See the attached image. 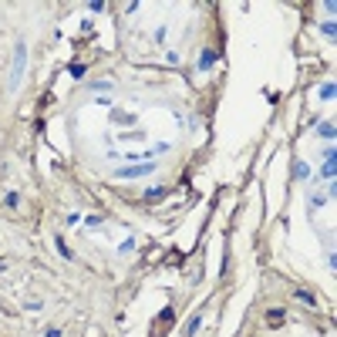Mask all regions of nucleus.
<instances>
[{
  "mask_svg": "<svg viewBox=\"0 0 337 337\" xmlns=\"http://www.w3.org/2000/svg\"><path fill=\"white\" fill-rule=\"evenodd\" d=\"M155 166L152 162H135V166H125V168H115V179H135V175H152Z\"/></svg>",
  "mask_w": 337,
  "mask_h": 337,
  "instance_id": "nucleus-2",
  "label": "nucleus"
},
{
  "mask_svg": "<svg viewBox=\"0 0 337 337\" xmlns=\"http://www.w3.org/2000/svg\"><path fill=\"white\" fill-rule=\"evenodd\" d=\"M145 199H166V186H155L145 192Z\"/></svg>",
  "mask_w": 337,
  "mask_h": 337,
  "instance_id": "nucleus-13",
  "label": "nucleus"
},
{
  "mask_svg": "<svg viewBox=\"0 0 337 337\" xmlns=\"http://www.w3.org/2000/svg\"><path fill=\"white\" fill-rule=\"evenodd\" d=\"M24 68H27V41H17V44H14V61H10V91L20 88Z\"/></svg>",
  "mask_w": 337,
  "mask_h": 337,
  "instance_id": "nucleus-1",
  "label": "nucleus"
},
{
  "mask_svg": "<svg viewBox=\"0 0 337 337\" xmlns=\"http://www.w3.org/2000/svg\"><path fill=\"white\" fill-rule=\"evenodd\" d=\"M320 34L334 41V38H337V24H334V20H324V24H320Z\"/></svg>",
  "mask_w": 337,
  "mask_h": 337,
  "instance_id": "nucleus-8",
  "label": "nucleus"
},
{
  "mask_svg": "<svg viewBox=\"0 0 337 337\" xmlns=\"http://www.w3.org/2000/svg\"><path fill=\"white\" fill-rule=\"evenodd\" d=\"M294 175H297V179H310V168H307V162H297V166H294Z\"/></svg>",
  "mask_w": 337,
  "mask_h": 337,
  "instance_id": "nucleus-11",
  "label": "nucleus"
},
{
  "mask_svg": "<svg viewBox=\"0 0 337 337\" xmlns=\"http://www.w3.org/2000/svg\"><path fill=\"white\" fill-rule=\"evenodd\" d=\"M68 71H71V78H84V64H71Z\"/></svg>",
  "mask_w": 337,
  "mask_h": 337,
  "instance_id": "nucleus-14",
  "label": "nucleus"
},
{
  "mask_svg": "<svg viewBox=\"0 0 337 337\" xmlns=\"http://www.w3.org/2000/svg\"><path fill=\"white\" fill-rule=\"evenodd\" d=\"M297 297L303 300V303H314V294H307V290H297Z\"/></svg>",
  "mask_w": 337,
  "mask_h": 337,
  "instance_id": "nucleus-16",
  "label": "nucleus"
},
{
  "mask_svg": "<svg viewBox=\"0 0 337 337\" xmlns=\"http://www.w3.org/2000/svg\"><path fill=\"white\" fill-rule=\"evenodd\" d=\"M337 175V149L331 145V149H324V168H320V179L324 182H334Z\"/></svg>",
  "mask_w": 337,
  "mask_h": 337,
  "instance_id": "nucleus-3",
  "label": "nucleus"
},
{
  "mask_svg": "<svg viewBox=\"0 0 337 337\" xmlns=\"http://www.w3.org/2000/svg\"><path fill=\"white\" fill-rule=\"evenodd\" d=\"M54 246H57V253H61L64 260H71V250H68V243H64L61 236H54Z\"/></svg>",
  "mask_w": 337,
  "mask_h": 337,
  "instance_id": "nucleus-9",
  "label": "nucleus"
},
{
  "mask_svg": "<svg viewBox=\"0 0 337 337\" xmlns=\"http://www.w3.org/2000/svg\"><path fill=\"white\" fill-rule=\"evenodd\" d=\"M317 135H320V138H327V142H334V125H331V122H320Z\"/></svg>",
  "mask_w": 337,
  "mask_h": 337,
  "instance_id": "nucleus-7",
  "label": "nucleus"
},
{
  "mask_svg": "<svg viewBox=\"0 0 337 337\" xmlns=\"http://www.w3.org/2000/svg\"><path fill=\"white\" fill-rule=\"evenodd\" d=\"M199 324H203V314H196L192 320H186V327H182V337H192L196 331H199Z\"/></svg>",
  "mask_w": 337,
  "mask_h": 337,
  "instance_id": "nucleus-5",
  "label": "nucleus"
},
{
  "mask_svg": "<svg viewBox=\"0 0 337 337\" xmlns=\"http://www.w3.org/2000/svg\"><path fill=\"white\" fill-rule=\"evenodd\" d=\"M3 206H7V209L20 206V196H17V192H7V196H3Z\"/></svg>",
  "mask_w": 337,
  "mask_h": 337,
  "instance_id": "nucleus-12",
  "label": "nucleus"
},
{
  "mask_svg": "<svg viewBox=\"0 0 337 337\" xmlns=\"http://www.w3.org/2000/svg\"><path fill=\"white\" fill-rule=\"evenodd\" d=\"M44 337H61V331H57V327H47V331H44Z\"/></svg>",
  "mask_w": 337,
  "mask_h": 337,
  "instance_id": "nucleus-17",
  "label": "nucleus"
},
{
  "mask_svg": "<svg viewBox=\"0 0 337 337\" xmlns=\"http://www.w3.org/2000/svg\"><path fill=\"white\" fill-rule=\"evenodd\" d=\"M320 206H327V196L324 192H314L310 196V209H320Z\"/></svg>",
  "mask_w": 337,
  "mask_h": 337,
  "instance_id": "nucleus-10",
  "label": "nucleus"
},
{
  "mask_svg": "<svg viewBox=\"0 0 337 337\" xmlns=\"http://www.w3.org/2000/svg\"><path fill=\"white\" fill-rule=\"evenodd\" d=\"M212 64H216V51L206 47V51L199 54V71H212Z\"/></svg>",
  "mask_w": 337,
  "mask_h": 337,
  "instance_id": "nucleus-4",
  "label": "nucleus"
},
{
  "mask_svg": "<svg viewBox=\"0 0 337 337\" xmlns=\"http://www.w3.org/2000/svg\"><path fill=\"white\" fill-rule=\"evenodd\" d=\"M3 270H7V263H3V260H0V273H3Z\"/></svg>",
  "mask_w": 337,
  "mask_h": 337,
  "instance_id": "nucleus-18",
  "label": "nucleus"
},
{
  "mask_svg": "<svg viewBox=\"0 0 337 337\" xmlns=\"http://www.w3.org/2000/svg\"><path fill=\"white\" fill-rule=\"evenodd\" d=\"M118 250H122V253H131V250H135V236H128V240H125V243L118 246Z\"/></svg>",
  "mask_w": 337,
  "mask_h": 337,
  "instance_id": "nucleus-15",
  "label": "nucleus"
},
{
  "mask_svg": "<svg viewBox=\"0 0 337 337\" xmlns=\"http://www.w3.org/2000/svg\"><path fill=\"white\" fill-rule=\"evenodd\" d=\"M334 91H337V84H334V81L320 84V101H334Z\"/></svg>",
  "mask_w": 337,
  "mask_h": 337,
  "instance_id": "nucleus-6",
  "label": "nucleus"
}]
</instances>
